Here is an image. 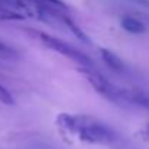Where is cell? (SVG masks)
Wrapping results in <instances>:
<instances>
[{
	"label": "cell",
	"instance_id": "1",
	"mask_svg": "<svg viewBox=\"0 0 149 149\" xmlns=\"http://www.w3.org/2000/svg\"><path fill=\"white\" fill-rule=\"evenodd\" d=\"M55 126L61 136L71 142L90 145H110L116 139V133L101 120L81 113H59Z\"/></svg>",
	"mask_w": 149,
	"mask_h": 149
},
{
	"label": "cell",
	"instance_id": "2",
	"mask_svg": "<svg viewBox=\"0 0 149 149\" xmlns=\"http://www.w3.org/2000/svg\"><path fill=\"white\" fill-rule=\"evenodd\" d=\"M32 35L36 36V39H38L41 44H44L47 48H49L51 51L58 52L59 55L70 58L71 61H74V62H77V64H80V65H83L84 68H88V67L91 65V59H90L86 54H83L81 51L74 48L71 44H68V42H65V41H61V39L52 36L49 33H45V32H41V31H32Z\"/></svg>",
	"mask_w": 149,
	"mask_h": 149
},
{
	"label": "cell",
	"instance_id": "3",
	"mask_svg": "<svg viewBox=\"0 0 149 149\" xmlns=\"http://www.w3.org/2000/svg\"><path fill=\"white\" fill-rule=\"evenodd\" d=\"M81 72L86 75L87 81L91 84V87L94 88V91L97 94H100L101 97L107 99L109 101H111V103H116V104L123 106V100H122L123 88L117 87L110 80H107L104 75H101V74L96 72V71H91L88 68H83Z\"/></svg>",
	"mask_w": 149,
	"mask_h": 149
},
{
	"label": "cell",
	"instance_id": "4",
	"mask_svg": "<svg viewBox=\"0 0 149 149\" xmlns=\"http://www.w3.org/2000/svg\"><path fill=\"white\" fill-rule=\"evenodd\" d=\"M100 55H101V59L104 61V64H106L109 68H111L113 71L123 72V71L126 70V65H125L123 59H122L117 54H114L113 51L107 49V48H101V49H100Z\"/></svg>",
	"mask_w": 149,
	"mask_h": 149
},
{
	"label": "cell",
	"instance_id": "5",
	"mask_svg": "<svg viewBox=\"0 0 149 149\" xmlns=\"http://www.w3.org/2000/svg\"><path fill=\"white\" fill-rule=\"evenodd\" d=\"M120 26L129 32V33H135V35H139V33H143L146 32V25L139 20L138 17H133V16H125L122 20H120Z\"/></svg>",
	"mask_w": 149,
	"mask_h": 149
},
{
	"label": "cell",
	"instance_id": "6",
	"mask_svg": "<svg viewBox=\"0 0 149 149\" xmlns=\"http://www.w3.org/2000/svg\"><path fill=\"white\" fill-rule=\"evenodd\" d=\"M61 19H62V22L65 23V26H67V28H68V29H70V31H71V32H72V33L81 41V42H84V44H90L88 36H87V35L78 28V25H75V22H72V20H71L70 17H67V16H62Z\"/></svg>",
	"mask_w": 149,
	"mask_h": 149
},
{
	"label": "cell",
	"instance_id": "7",
	"mask_svg": "<svg viewBox=\"0 0 149 149\" xmlns=\"http://www.w3.org/2000/svg\"><path fill=\"white\" fill-rule=\"evenodd\" d=\"M0 103L6 104V106H13L15 104V99H13L12 93L7 88H4L1 84H0Z\"/></svg>",
	"mask_w": 149,
	"mask_h": 149
},
{
	"label": "cell",
	"instance_id": "8",
	"mask_svg": "<svg viewBox=\"0 0 149 149\" xmlns=\"http://www.w3.org/2000/svg\"><path fill=\"white\" fill-rule=\"evenodd\" d=\"M142 139H145V141H149V123L148 125H145L142 129H139V133H138Z\"/></svg>",
	"mask_w": 149,
	"mask_h": 149
},
{
	"label": "cell",
	"instance_id": "9",
	"mask_svg": "<svg viewBox=\"0 0 149 149\" xmlns=\"http://www.w3.org/2000/svg\"><path fill=\"white\" fill-rule=\"evenodd\" d=\"M42 1H47V3L55 4V6H59V7H62V6H64V3H62L61 0H42Z\"/></svg>",
	"mask_w": 149,
	"mask_h": 149
},
{
	"label": "cell",
	"instance_id": "10",
	"mask_svg": "<svg viewBox=\"0 0 149 149\" xmlns=\"http://www.w3.org/2000/svg\"><path fill=\"white\" fill-rule=\"evenodd\" d=\"M0 52H12V49L9 47H6L3 42H0Z\"/></svg>",
	"mask_w": 149,
	"mask_h": 149
},
{
	"label": "cell",
	"instance_id": "11",
	"mask_svg": "<svg viewBox=\"0 0 149 149\" xmlns=\"http://www.w3.org/2000/svg\"><path fill=\"white\" fill-rule=\"evenodd\" d=\"M133 1H136V3H139V4H142V6L149 7V0H133Z\"/></svg>",
	"mask_w": 149,
	"mask_h": 149
}]
</instances>
